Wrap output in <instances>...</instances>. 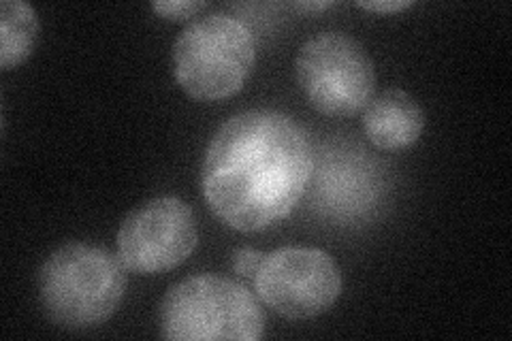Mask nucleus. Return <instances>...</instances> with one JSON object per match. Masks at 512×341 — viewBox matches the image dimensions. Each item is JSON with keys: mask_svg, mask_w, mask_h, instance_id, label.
<instances>
[{"mask_svg": "<svg viewBox=\"0 0 512 341\" xmlns=\"http://www.w3.org/2000/svg\"><path fill=\"white\" fill-rule=\"evenodd\" d=\"M425 128V111L406 90H387L363 109L365 137L378 150L399 152L419 141Z\"/></svg>", "mask_w": 512, "mask_h": 341, "instance_id": "9", "label": "nucleus"}, {"mask_svg": "<svg viewBox=\"0 0 512 341\" xmlns=\"http://www.w3.org/2000/svg\"><path fill=\"white\" fill-rule=\"evenodd\" d=\"M199 243L192 207L178 197H158L139 205L118 229V258L137 275H160L182 265Z\"/></svg>", "mask_w": 512, "mask_h": 341, "instance_id": "7", "label": "nucleus"}, {"mask_svg": "<svg viewBox=\"0 0 512 341\" xmlns=\"http://www.w3.org/2000/svg\"><path fill=\"white\" fill-rule=\"evenodd\" d=\"M252 284L256 297L282 318L308 320L331 310L344 278L325 250L288 246L263 256Z\"/></svg>", "mask_w": 512, "mask_h": 341, "instance_id": "6", "label": "nucleus"}, {"mask_svg": "<svg viewBox=\"0 0 512 341\" xmlns=\"http://www.w3.org/2000/svg\"><path fill=\"white\" fill-rule=\"evenodd\" d=\"M160 333L171 341H256L265 333V312L244 284L192 275L160 303Z\"/></svg>", "mask_w": 512, "mask_h": 341, "instance_id": "3", "label": "nucleus"}, {"mask_svg": "<svg viewBox=\"0 0 512 341\" xmlns=\"http://www.w3.org/2000/svg\"><path fill=\"white\" fill-rule=\"evenodd\" d=\"M412 0H376V3H359L361 9L374 11V13H397L412 7Z\"/></svg>", "mask_w": 512, "mask_h": 341, "instance_id": "13", "label": "nucleus"}, {"mask_svg": "<svg viewBox=\"0 0 512 341\" xmlns=\"http://www.w3.org/2000/svg\"><path fill=\"white\" fill-rule=\"evenodd\" d=\"M333 7L331 0H320V3H297V9L301 11H325Z\"/></svg>", "mask_w": 512, "mask_h": 341, "instance_id": "14", "label": "nucleus"}, {"mask_svg": "<svg viewBox=\"0 0 512 341\" xmlns=\"http://www.w3.org/2000/svg\"><path fill=\"white\" fill-rule=\"evenodd\" d=\"M126 271L118 254L105 248L64 243L39 271V299L47 320L69 331L99 327L124 299Z\"/></svg>", "mask_w": 512, "mask_h": 341, "instance_id": "2", "label": "nucleus"}, {"mask_svg": "<svg viewBox=\"0 0 512 341\" xmlns=\"http://www.w3.org/2000/svg\"><path fill=\"white\" fill-rule=\"evenodd\" d=\"M314 173L306 128L274 109H250L224 122L205 150L203 197L227 226L256 233L284 220Z\"/></svg>", "mask_w": 512, "mask_h": 341, "instance_id": "1", "label": "nucleus"}, {"mask_svg": "<svg viewBox=\"0 0 512 341\" xmlns=\"http://www.w3.org/2000/svg\"><path fill=\"white\" fill-rule=\"evenodd\" d=\"M295 73L308 103L329 118L355 116L374 99V60L344 32H323L303 43Z\"/></svg>", "mask_w": 512, "mask_h": 341, "instance_id": "5", "label": "nucleus"}, {"mask_svg": "<svg viewBox=\"0 0 512 341\" xmlns=\"http://www.w3.org/2000/svg\"><path fill=\"white\" fill-rule=\"evenodd\" d=\"M203 9H207L205 0H158V3H152V11H156L160 18L173 22L195 18Z\"/></svg>", "mask_w": 512, "mask_h": 341, "instance_id": "11", "label": "nucleus"}, {"mask_svg": "<svg viewBox=\"0 0 512 341\" xmlns=\"http://www.w3.org/2000/svg\"><path fill=\"white\" fill-rule=\"evenodd\" d=\"M256 60L248 24L212 13L188 24L173 43V71L182 90L197 101H222L244 88Z\"/></svg>", "mask_w": 512, "mask_h": 341, "instance_id": "4", "label": "nucleus"}, {"mask_svg": "<svg viewBox=\"0 0 512 341\" xmlns=\"http://www.w3.org/2000/svg\"><path fill=\"white\" fill-rule=\"evenodd\" d=\"M263 252L254 250V248H239L233 252V269L237 275H242V278L252 280L254 273L259 271L261 263H263Z\"/></svg>", "mask_w": 512, "mask_h": 341, "instance_id": "12", "label": "nucleus"}, {"mask_svg": "<svg viewBox=\"0 0 512 341\" xmlns=\"http://www.w3.org/2000/svg\"><path fill=\"white\" fill-rule=\"evenodd\" d=\"M39 37L37 11L24 0H3L0 5V67L5 71L22 64Z\"/></svg>", "mask_w": 512, "mask_h": 341, "instance_id": "10", "label": "nucleus"}, {"mask_svg": "<svg viewBox=\"0 0 512 341\" xmlns=\"http://www.w3.org/2000/svg\"><path fill=\"white\" fill-rule=\"evenodd\" d=\"M314 171L316 205L335 220L363 216L380 197V173L361 148L327 150Z\"/></svg>", "mask_w": 512, "mask_h": 341, "instance_id": "8", "label": "nucleus"}]
</instances>
